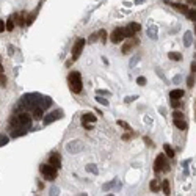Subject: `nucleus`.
<instances>
[{
  "label": "nucleus",
  "mask_w": 196,
  "mask_h": 196,
  "mask_svg": "<svg viewBox=\"0 0 196 196\" xmlns=\"http://www.w3.org/2000/svg\"><path fill=\"white\" fill-rule=\"evenodd\" d=\"M173 82H174V83H181V75H176Z\"/></svg>",
  "instance_id": "8fccbe9b"
},
{
  "label": "nucleus",
  "mask_w": 196,
  "mask_h": 196,
  "mask_svg": "<svg viewBox=\"0 0 196 196\" xmlns=\"http://www.w3.org/2000/svg\"><path fill=\"white\" fill-rule=\"evenodd\" d=\"M96 101H97L99 104L105 105V107H107V105H110V104H108V101H107V99L104 97V96H97V97H96Z\"/></svg>",
  "instance_id": "7c9ffc66"
},
{
  "label": "nucleus",
  "mask_w": 196,
  "mask_h": 196,
  "mask_svg": "<svg viewBox=\"0 0 196 196\" xmlns=\"http://www.w3.org/2000/svg\"><path fill=\"white\" fill-rule=\"evenodd\" d=\"M137 83L140 85V86H144L146 83H148V80H146V77H138L137 79Z\"/></svg>",
  "instance_id": "ea45409f"
},
{
  "label": "nucleus",
  "mask_w": 196,
  "mask_h": 196,
  "mask_svg": "<svg viewBox=\"0 0 196 196\" xmlns=\"http://www.w3.org/2000/svg\"><path fill=\"white\" fill-rule=\"evenodd\" d=\"M155 72H157V75H158V77H160V79H162V80H163V82H166V83H168V80H166V77H165V74H163V72H162V71H160V69H158V68H155Z\"/></svg>",
  "instance_id": "4c0bfd02"
},
{
  "label": "nucleus",
  "mask_w": 196,
  "mask_h": 196,
  "mask_svg": "<svg viewBox=\"0 0 196 196\" xmlns=\"http://www.w3.org/2000/svg\"><path fill=\"white\" fill-rule=\"evenodd\" d=\"M185 14H187V17L190 19V21H193V22H195V19H196V13H195V8H193V9H188V11L185 13Z\"/></svg>",
  "instance_id": "c756f323"
},
{
  "label": "nucleus",
  "mask_w": 196,
  "mask_h": 196,
  "mask_svg": "<svg viewBox=\"0 0 196 196\" xmlns=\"http://www.w3.org/2000/svg\"><path fill=\"white\" fill-rule=\"evenodd\" d=\"M86 171L93 173V174H99V169H97V166H96L94 163H88V165H86Z\"/></svg>",
  "instance_id": "b1692460"
},
{
  "label": "nucleus",
  "mask_w": 196,
  "mask_h": 196,
  "mask_svg": "<svg viewBox=\"0 0 196 196\" xmlns=\"http://www.w3.org/2000/svg\"><path fill=\"white\" fill-rule=\"evenodd\" d=\"M118 181H119V179H113L111 182H107V184H104V185H102V190H104V191H108V190H111L113 187L119 188V187H121V184H119Z\"/></svg>",
  "instance_id": "9d476101"
},
{
  "label": "nucleus",
  "mask_w": 196,
  "mask_h": 196,
  "mask_svg": "<svg viewBox=\"0 0 196 196\" xmlns=\"http://www.w3.org/2000/svg\"><path fill=\"white\" fill-rule=\"evenodd\" d=\"M135 99H137V96H129V97L124 99V102H126V104H130V102L135 101Z\"/></svg>",
  "instance_id": "79ce46f5"
},
{
  "label": "nucleus",
  "mask_w": 196,
  "mask_h": 196,
  "mask_svg": "<svg viewBox=\"0 0 196 196\" xmlns=\"http://www.w3.org/2000/svg\"><path fill=\"white\" fill-rule=\"evenodd\" d=\"M127 28L134 30V32L137 33V32H140V30H141V25H140V24H137V22H130V24L127 25Z\"/></svg>",
  "instance_id": "a878e982"
},
{
  "label": "nucleus",
  "mask_w": 196,
  "mask_h": 196,
  "mask_svg": "<svg viewBox=\"0 0 196 196\" xmlns=\"http://www.w3.org/2000/svg\"><path fill=\"white\" fill-rule=\"evenodd\" d=\"M99 38H101V41L105 44V41H107V32H105V30H99Z\"/></svg>",
  "instance_id": "2f4dec72"
},
{
  "label": "nucleus",
  "mask_w": 196,
  "mask_h": 196,
  "mask_svg": "<svg viewBox=\"0 0 196 196\" xmlns=\"http://www.w3.org/2000/svg\"><path fill=\"white\" fill-rule=\"evenodd\" d=\"M144 141H146V143H148V144H149V146H152V144H154V143H152L151 140H149V138H148V137H144Z\"/></svg>",
  "instance_id": "3c124183"
},
{
  "label": "nucleus",
  "mask_w": 196,
  "mask_h": 196,
  "mask_svg": "<svg viewBox=\"0 0 196 196\" xmlns=\"http://www.w3.org/2000/svg\"><path fill=\"white\" fill-rule=\"evenodd\" d=\"M187 2H188V5H195L196 0H187Z\"/></svg>",
  "instance_id": "5fc2aeb1"
},
{
  "label": "nucleus",
  "mask_w": 196,
  "mask_h": 196,
  "mask_svg": "<svg viewBox=\"0 0 196 196\" xmlns=\"http://www.w3.org/2000/svg\"><path fill=\"white\" fill-rule=\"evenodd\" d=\"M85 39H82V38H79L77 41L74 42V47H72V61H77L79 60V56H80L82 54V50H83V47H85Z\"/></svg>",
  "instance_id": "423d86ee"
},
{
  "label": "nucleus",
  "mask_w": 196,
  "mask_h": 196,
  "mask_svg": "<svg viewBox=\"0 0 196 196\" xmlns=\"http://www.w3.org/2000/svg\"><path fill=\"white\" fill-rule=\"evenodd\" d=\"M163 151H165V154H166L169 158L174 157V149H173L169 144H163Z\"/></svg>",
  "instance_id": "5701e85b"
},
{
  "label": "nucleus",
  "mask_w": 196,
  "mask_h": 196,
  "mask_svg": "<svg viewBox=\"0 0 196 196\" xmlns=\"http://www.w3.org/2000/svg\"><path fill=\"white\" fill-rule=\"evenodd\" d=\"M13 17H14L16 21H17V24H19V25H24V24H25V21H24V14H19V16H13Z\"/></svg>",
  "instance_id": "f704fd0d"
},
{
  "label": "nucleus",
  "mask_w": 196,
  "mask_h": 196,
  "mask_svg": "<svg viewBox=\"0 0 196 196\" xmlns=\"http://www.w3.org/2000/svg\"><path fill=\"white\" fill-rule=\"evenodd\" d=\"M49 165H52V166L56 168V169H60V168H61V158H60V155L56 154V152L50 155V160H49Z\"/></svg>",
  "instance_id": "1a4fd4ad"
},
{
  "label": "nucleus",
  "mask_w": 196,
  "mask_h": 196,
  "mask_svg": "<svg viewBox=\"0 0 196 196\" xmlns=\"http://www.w3.org/2000/svg\"><path fill=\"white\" fill-rule=\"evenodd\" d=\"M118 126H121V127H124L126 130H129V132L132 130V127H130V126L127 124V122H124V121H118Z\"/></svg>",
  "instance_id": "e433bc0d"
},
{
  "label": "nucleus",
  "mask_w": 196,
  "mask_h": 196,
  "mask_svg": "<svg viewBox=\"0 0 196 196\" xmlns=\"http://www.w3.org/2000/svg\"><path fill=\"white\" fill-rule=\"evenodd\" d=\"M190 68H191V74H195V72H196V63H195V61H191V66H190Z\"/></svg>",
  "instance_id": "09e8293b"
},
{
  "label": "nucleus",
  "mask_w": 196,
  "mask_h": 196,
  "mask_svg": "<svg viewBox=\"0 0 196 196\" xmlns=\"http://www.w3.org/2000/svg\"><path fill=\"white\" fill-rule=\"evenodd\" d=\"M140 60H141V56H140V55H134V56L130 58V63H129V68H135V66H137V63L140 61Z\"/></svg>",
  "instance_id": "393cba45"
},
{
  "label": "nucleus",
  "mask_w": 196,
  "mask_h": 196,
  "mask_svg": "<svg viewBox=\"0 0 196 196\" xmlns=\"http://www.w3.org/2000/svg\"><path fill=\"white\" fill-rule=\"evenodd\" d=\"M132 47H134V44H130V41L126 42V44L122 46V54H129V52L132 50Z\"/></svg>",
  "instance_id": "cd10ccee"
},
{
  "label": "nucleus",
  "mask_w": 196,
  "mask_h": 196,
  "mask_svg": "<svg viewBox=\"0 0 196 196\" xmlns=\"http://www.w3.org/2000/svg\"><path fill=\"white\" fill-rule=\"evenodd\" d=\"M165 3H168V5H171V6H174L176 9H179V11H182V13H187L188 11V6H185V5H181V3H174V2H169V0H163Z\"/></svg>",
  "instance_id": "4468645a"
},
{
  "label": "nucleus",
  "mask_w": 196,
  "mask_h": 196,
  "mask_svg": "<svg viewBox=\"0 0 196 196\" xmlns=\"http://www.w3.org/2000/svg\"><path fill=\"white\" fill-rule=\"evenodd\" d=\"M168 58L173 60V61H182V55L177 54V52H169V54H168Z\"/></svg>",
  "instance_id": "4be33fe9"
},
{
  "label": "nucleus",
  "mask_w": 196,
  "mask_h": 196,
  "mask_svg": "<svg viewBox=\"0 0 196 196\" xmlns=\"http://www.w3.org/2000/svg\"><path fill=\"white\" fill-rule=\"evenodd\" d=\"M96 116L93 115V113H85L83 116H82V122H96Z\"/></svg>",
  "instance_id": "f3484780"
},
{
  "label": "nucleus",
  "mask_w": 196,
  "mask_h": 196,
  "mask_svg": "<svg viewBox=\"0 0 196 196\" xmlns=\"http://www.w3.org/2000/svg\"><path fill=\"white\" fill-rule=\"evenodd\" d=\"M187 85H188V88H193V85H195V74H191L190 77L187 79Z\"/></svg>",
  "instance_id": "72a5a7b5"
},
{
  "label": "nucleus",
  "mask_w": 196,
  "mask_h": 196,
  "mask_svg": "<svg viewBox=\"0 0 196 196\" xmlns=\"http://www.w3.org/2000/svg\"><path fill=\"white\" fill-rule=\"evenodd\" d=\"M42 118H44V124L49 126V124H52L54 121H56V119H61L63 118V111L61 110H56V111L49 113L47 116H42Z\"/></svg>",
  "instance_id": "0eeeda50"
},
{
  "label": "nucleus",
  "mask_w": 196,
  "mask_h": 196,
  "mask_svg": "<svg viewBox=\"0 0 196 196\" xmlns=\"http://www.w3.org/2000/svg\"><path fill=\"white\" fill-rule=\"evenodd\" d=\"M174 126L181 130H185L187 129V122H185L184 118H174Z\"/></svg>",
  "instance_id": "2eb2a0df"
},
{
  "label": "nucleus",
  "mask_w": 196,
  "mask_h": 196,
  "mask_svg": "<svg viewBox=\"0 0 196 196\" xmlns=\"http://www.w3.org/2000/svg\"><path fill=\"white\" fill-rule=\"evenodd\" d=\"M169 97L171 99H182L184 97V91H182V89H173V91L169 93Z\"/></svg>",
  "instance_id": "a211bd4d"
},
{
  "label": "nucleus",
  "mask_w": 196,
  "mask_h": 196,
  "mask_svg": "<svg viewBox=\"0 0 196 196\" xmlns=\"http://www.w3.org/2000/svg\"><path fill=\"white\" fill-rule=\"evenodd\" d=\"M2 32H5V22L0 19V33H2Z\"/></svg>",
  "instance_id": "de8ad7c7"
},
{
  "label": "nucleus",
  "mask_w": 196,
  "mask_h": 196,
  "mask_svg": "<svg viewBox=\"0 0 196 196\" xmlns=\"http://www.w3.org/2000/svg\"><path fill=\"white\" fill-rule=\"evenodd\" d=\"M27 129H22V127H13V132H11V137L13 138H17V137H24L27 134Z\"/></svg>",
  "instance_id": "9b49d317"
},
{
  "label": "nucleus",
  "mask_w": 196,
  "mask_h": 196,
  "mask_svg": "<svg viewBox=\"0 0 196 196\" xmlns=\"http://www.w3.org/2000/svg\"><path fill=\"white\" fill-rule=\"evenodd\" d=\"M68 85H69L71 93H74V94H80L82 89H83V83H82L80 72H77V71L71 72V74L68 75Z\"/></svg>",
  "instance_id": "f257e3e1"
},
{
  "label": "nucleus",
  "mask_w": 196,
  "mask_h": 196,
  "mask_svg": "<svg viewBox=\"0 0 196 196\" xmlns=\"http://www.w3.org/2000/svg\"><path fill=\"white\" fill-rule=\"evenodd\" d=\"M32 113H33V118H35V119H42V116H44V110H42L41 107L33 108Z\"/></svg>",
  "instance_id": "dca6fc26"
},
{
  "label": "nucleus",
  "mask_w": 196,
  "mask_h": 196,
  "mask_svg": "<svg viewBox=\"0 0 196 196\" xmlns=\"http://www.w3.org/2000/svg\"><path fill=\"white\" fill-rule=\"evenodd\" d=\"M50 105H52V99L47 97V96H44V97H42V102H41V108L46 110V108H49Z\"/></svg>",
  "instance_id": "aec40b11"
},
{
  "label": "nucleus",
  "mask_w": 196,
  "mask_h": 196,
  "mask_svg": "<svg viewBox=\"0 0 196 196\" xmlns=\"http://www.w3.org/2000/svg\"><path fill=\"white\" fill-rule=\"evenodd\" d=\"M83 127L86 129V130H91V129H93V124H89V122H83Z\"/></svg>",
  "instance_id": "a18cd8bd"
},
{
  "label": "nucleus",
  "mask_w": 196,
  "mask_h": 196,
  "mask_svg": "<svg viewBox=\"0 0 196 196\" xmlns=\"http://www.w3.org/2000/svg\"><path fill=\"white\" fill-rule=\"evenodd\" d=\"M39 171H41V174L46 177V181H54L56 177V174H58V169L54 168L52 165H41V166H39Z\"/></svg>",
  "instance_id": "20e7f679"
},
{
  "label": "nucleus",
  "mask_w": 196,
  "mask_h": 196,
  "mask_svg": "<svg viewBox=\"0 0 196 196\" xmlns=\"http://www.w3.org/2000/svg\"><path fill=\"white\" fill-rule=\"evenodd\" d=\"M146 33H148V36L152 39V41H155V39L158 38V32H157V27H154V25H151L148 30H146Z\"/></svg>",
  "instance_id": "f8f14e48"
},
{
  "label": "nucleus",
  "mask_w": 196,
  "mask_h": 196,
  "mask_svg": "<svg viewBox=\"0 0 196 196\" xmlns=\"http://www.w3.org/2000/svg\"><path fill=\"white\" fill-rule=\"evenodd\" d=\"M96 93H97L99 96H110V94H111V93L108 91V89H97Z\"/></svg>",
  "instance_id": "58836bf2"
},
{
  "label": "nucleus",
  "mask_w": 196,
  "mask_h": 196,
  "mask_svg": "<svg viewBox=\"0 0 196 196\" xmlns=\"http://www.w3.org/2000/svg\"><path fill=\"white\" fill-rule=\"evenodd\" d=\"M8 141H9V138L6 135H0V146H6Z\"/></svg>",
  "instance_id": "473e14b6"
},
{
  "label": "nucleus",
  "mask_w": 196,
  "mask_h": 196,
  "mask_svg": "<svg viewBox=\"0 0 196 196\" xmlns=\"http://www.w3.org/2000/svg\"><path fill=\"white\" fill-rule=\"evenodd\" d=\"M38 13H39V6H38V8H36L35 11H33V13H32V14H28V17H27V21H25V24H27V25H32V24H33V21H35V17H36V14H38Z\"/></svg>",
  "instance_id": "6ab92c4d"
},
{
  "label": "nucleus",
  "mask_w": 196,
  "mask_h": 196,
  "mask_svg": "<svg viewBox=\"0 0 196 196\" xmlns=\"http://www.w3.org/2000/svg\"><path fill=\"white\" fill-rule=\"evenodd\" d=\"M171 101H173V104H171V107H173V108L181 107V105H179V99H171Z\"/></svg>",
  "instance_id": "37998d69"
},
{
  "label": "nucleus",
  "mask_w": 196,
  "mask_h": 196,
  "mask_svg": "<svg viewBox=\"0 0 196 196\" xmlns=\"http://www.w3.org/2000/svg\"><path fill=\"white\" fill-rule=\"evenodd\" d=\"M6 85V77L3 75V72H0V86H5Z\"/></svg>",
  "instance_id": "a19ab883"
},
{
  "label": "nucleus",
  "mask_w": 196,
  "mask_h": 196,
  "mask_svg": "<svg viewBox=\"0 0 196 196\" xmlns=\"http://www.w3.org/2000/svg\"><path fill=\"white\" fill-rule=\"evenodd\" d=\"M85 144L83 141L80 140H74V141H69L68 144H66V151L69 152V154H79L80 151H83Z\"/></svg>",
  "instance_id": "39448f33"
},
{
  "label": "nucleus",
  "mask_w": 196,
  "mask_h": 196,
  "mask_svg": "<svg viewBox=\"0 0 196 196\" xmlns=\"http://www.w3.org/2000/svg\"><path fill=\"white\" fill-rule=\"evenodd\" d=\"M124 38H126V28H122V27H118L115 32L111 33V41L115 42V44L121 42Z\"/></svg>",
  "instance_id": "6e6552de"
},
{
  "label": "nucleus",
  "mask_w": 196,
  "mask_h": 196,
  "mask_svg": "<svg viewBox=\"0 0 196 196\" xmlns=\"http://www.w3.org/2000/svg\"><path fill=\"white\" fill-rule=\"evenodd\" d=\"M5 28H6V32H13V30H14V17H13V16L6 21Z\"/></svg>",
  "instance_id": "412c9836"
},
{
  "label": "nucleus",
  "mask_w": 196,
  "mask_h": 196,
  "mask_svg": "<svg viewBox=\"0 0 196 196\" xmlns=\"http://www.w3.org/2000/svg\"><path fill=\"white\" fill-rule=\"evenodd\" d=\"M149 188H151V191H157L158 188H160V184L154 179V181H151V184H149Z\"/></svg>",
  "instance_id": "bb28decb"
},
{
  "label": "nucleus",
  "mask_w": 196,
  "mask_h": 196,
  "mask_svg": "<svg viewBox=\"0 0 196 196\" xmlns=\"http://www.w3.org/2000/svg\"><path fill=\"white\" fill-rule=\"evenodd\" d=\"M97 39H99V32H97V33H93V35L89 36V39H88V41L93 44V42H96V41H97Z\"/></svg>",
  "instance_id": "c9c22d12"
},
{
  "label": "nucleus",
  "mask_w": 196,
  "mask_h": 196,
  "mask_svg": "<svg viewBox=\"0 0 196 196\" xmlns=\"http://www.w3.org/2000/svg\"><path fill=\"white\" fill-rule=\"evenodd\" d=\"M129 138H130V135H129V134H126V135H122V140H129Z\"/></svg>",
  "instance_id": "603ef678"
},
{
  "label": "nucleus",
  "mask_w": 196,
  "mask_h": 196,
  "mask_svg": "<svg viewBox=\"0 0 196 196\" xmlns=\"http://www.w3.org/2000/svg\"><path fill=\"white\" fill-rule=\"evenodd\" d=\"M173 118H184V115L179 113V111H174V113H173Z\"/></svg>",
  "instance_id": "49530a36"
},
{
  "label": "nucleus",
  "mask_w": 196,
  "mask_h": 196,
  "mask_svg": "<svg viewBox=\"0 0 196 196\" xmlns=\"http://www.w3.org/2000/svg\"><path fill=\"white\" fill-rule=\"evenodd\" d=\"M146 0H135V3H137V5H140V3H144Z\"/></svg>",
  "instance_id": "864d4df0"
},
{
  "label": "nucleus",
  "mask_w": 196,
  "mask_h": 196,
  "mask_svg": "<svg viewBox=\"0 0 196 196\" xmlns=\"http://www.w3.org/2000/svg\"><path fill=\"white\" fill-rule=\"evenodd\" d=\"M50 195H60V188L58 187H52L50 188Z\"/></svg>",
  "instance_id": "c03bdc74"
},
{
  "label": "nucleus",
  "mask_w": 196,
  "mask_h": 196,
  "mask_svg": "<svg viewBox=\"0 0 196 196\" xmlns=\"http://www.w3.org/2000/svg\"><path fill=\"white\" fill-rule=\"evenodd\" d=\"M32 124H33L32 116H30L28 113H25V111H22L21 115L14 116V118L11 119V126H13V127H22V129L30 130V129H32Z\"/></svg>",
  "instance_id": "f03ea898"
},
{
  "label": "nucleus",
  "mask_w": 196,
  "mask_h": 196,
  "mask_svg": "<svg viewBox=\"0 0 196 196\" xmlns=\"http://www.w3.org/2000/svg\"><path fill=\"white\" fill-rule=\"evenodd\" d=\"M162 190H163V195H169V182L168 181H163V184H162Z\"/></svg>",
  "instance_id": "c85d7f7f"
},
{
  "label": "nucleus",
  "mask_w": 196,
  "mask_h": 196,
  "mask_svg": "<svg viewBox=\"0 0 196 196\" xmlns=\"http://www.w3.org/2000/svg\"><path fill=\"white\" fill-rule=\"evenodd\" d=\"M184 44L187 46V47H190L191 44H193V33L190 32V30H187L184 35Z\"/></svg>",
  "instance_id": "ddd939ff"
},
{
  "label": "nucleus",
  "mask_w": 196,
  "mask_h": 196,
  "mask_svg": "<svg viewBox=\"0 0 196 196\" xmlns=\"http://www.w3.org/2000/svg\"><path fill=\"white\" fill-rule=\"evenodd\" d=\"M169 171V166L166 165V157L163 154H160L154 162V173L158 174V173H168Z\"/></svg>",
  "instance_id": "7ed1b4c3"
}]
</instances>
